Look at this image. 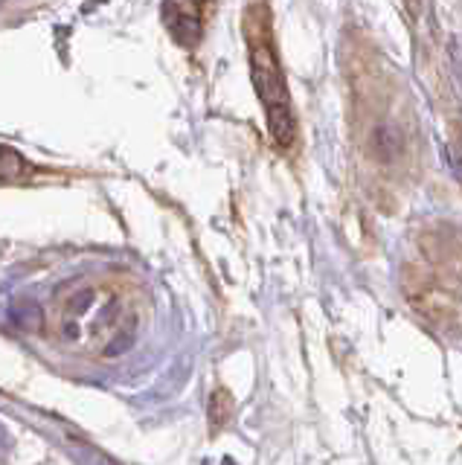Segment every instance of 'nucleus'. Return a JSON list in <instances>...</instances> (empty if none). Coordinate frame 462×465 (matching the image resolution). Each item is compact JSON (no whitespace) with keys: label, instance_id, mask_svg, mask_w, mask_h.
I'll use <instances>...</instances> for the list:
<instances>
[{"label":"nucleus","instance_id":"obj_1","mask_svg":"<svg viewBox=\"0 0 462 465\" xmlns=\"http://www.w3.org/2000/svg\"><path fill=\"white\" fill-rule=\"evenodd\" d=\"M251 67H253L256 91L265 102L268 128H270L273 140H277L280 145H291V140H294V114H291V102H288V87L282 82L277 55H273L268 41L251 38Z\"/></svg>","mask_w":462,"mask_h":465},{"label":"nucleus","instance_id":"obj_2","mask_svg":"<svg viewBox=\"0 0 462 465\" xmlns=\"http://www.w3.org/2000/svg\"><path fill=\"white\" fill-rule=\"evenodd\" d=\"M163 21L172 38L190 50L201 41V33H204V9H201L198 0H166Z\"/></svg>","mask_w":462,"mask_h":465},{"label":"nucleus","instance_id":"obj_3","mask_svg":"<svg viewBox=\"0 0 462 465\" xmlns=\"http://www.w3.org/2000/svg\"><path fill=\"white\" fill-rule=\"evenodd\" d=\"M30 172V163L9 145H0V181H18Z\"/></svg>","mask_w":462,"mask_h":465},{"label":"nucleus","instance_id":"obj_4","mask_svg":"<svg viewBox=\"0 0 462 465\" xmlns=\"http://www.w3.org/2000/svg\"><path fill=\"white\" fill-rule=\"evenodd\" d=\"M12 320L21 326V329H38L41 326V309L35 302H18L12 309Z\"/></svg>","mask_w":462,"mask_h":465},{"label":"nucleus","instance_id":"obj_5","mask_svg":"<svg viewBox=\"0 0 462 465\" xmlns=\"http://www.w3.org/2000/svg\"><path fill=\"white\" fill-rule=\"evenodd\" d=\"M9 448H12V436L6 433V428L0 425V460H4L9 454Z\"/></svg>","mask_w":462,"mask_h":465}]
</instances>
